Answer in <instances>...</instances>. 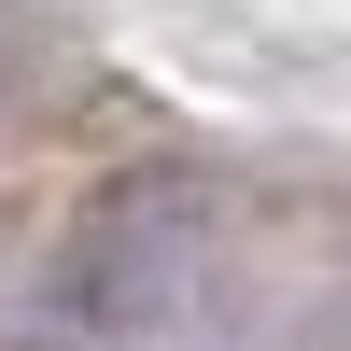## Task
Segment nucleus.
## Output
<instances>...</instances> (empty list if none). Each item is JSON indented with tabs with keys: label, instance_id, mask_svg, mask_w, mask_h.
<instances>
[{
	"label": "nucleus",
	"instance_id": "nucleus-2",
	"mask_svg": "<svg viewBox=\"0 0 351 351\" xmlns=\"http://www.w3.org/2000/svg\"><path fill=\"white\" fill-rule=\"evenodd\" d=\"M14 84H28V28L0 14V112H14Z\"/></svg>",
	"mask_w": 351,
	"mask_h": 351
},
{
	"label": "nucleus",
	"instance_id": "nucleus-1",
	"mask_svg": "<svg viewBox=\"0 0 351 351\" xmlns=\"http://www.w3.org/2000/svg\"><path fill=\"white\" fill-rule=\"evenodd\" d=\"M211 183L197 169H127L112 197H84V225L56 239L43 295H28V337L43 351H155L211 281Z\"/></svg>",
	"mask_w": 351,
	"mask_h": 351
}]
</instances>
